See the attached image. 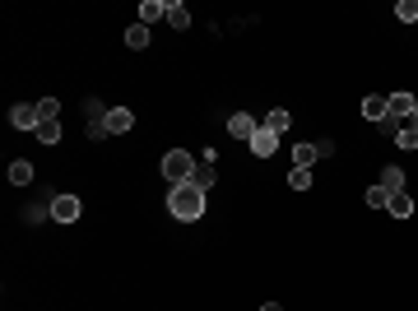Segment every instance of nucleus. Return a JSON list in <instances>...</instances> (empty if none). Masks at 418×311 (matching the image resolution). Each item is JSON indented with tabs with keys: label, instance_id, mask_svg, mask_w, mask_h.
I'll return each instance as SVG.
<instances>
[{
	"label": "nucleus",
	"instance_id": "nucleus-7",
	"mask_svg": "<svg viewBox=\"0 0 418 311\" xmlns=\"http://www.w3.org/2000/svg\"><path fill=\"white\" fill-rule=\"evenodd\" d=\"M256 130H261V126H256V116H246V111H232V121H228V135H232V140H246V145H251Z\"/></svg>",
	"mask_w": 418,
	"mask_h": 311
},
{
	"label": "nucleus",
	"instance_id": "nucleus-15",
	"mask_svg": "<svg viewBox=\"0 0 418 311\" xmlns=\"http://www.w3.org/2000/svg\"><path fill=\"white\" fill-rule=\"evenodd\" d=\"M167 19V0H144L140 5V23H158Z\"/></svg>",
	"mask_w": 418,
	"mask_h": 311
},
{
	"label": "nucleus",
	"instance_id": "nucleus-6",
	"mask_svg": "<svg viewBox=\"0 0 418 311\" xmlns=\"http://www.w3.org/2000/svg\"><path fill=\"white\" fill-rule=\"evenodd\" d=\"M275 149H279V135L270 130V126H261V130L251 135V154L256 158H275Z\"/></svg>",
	"mask_w": 418,
	"mask_h": 311
},
{
	"label": "nucleus",
	"instance_id": "nucleus-3",
	"mask_svg": "<svg viewBox=\"0 0 418 311\" xmlns=\"http://www.w3.org/2000/svg\"><path fill=\"white\" fill-rule=\"evenodd\" d=\"M79 214H84V200H79V195H70V190H61V195L52 200V219H56V223H75Z\"/></svg>",
	"mask_w": 418,
	"mask_h": 311
},
{
	"label": "nucleus",
	"instance_id": "nucleus-23",
	"mask_svg": "<svg viewBox=\"0 0 418 311\" xmlns=\"http://www.w3.org/2000/svg\"><path fill=\"white\" fill-rule=\"evenodd\" d=\"M395 145H400V149H418V130H414V126H400Z\"/></svg>",
	"mask_w": 418,
	"mask_h": 311
},
{
	"label": "nucleus",
	"instance_id": "nucleus-5",
	"mask_svg": "<svg viewBox=\"0 0 418 311\" xmlns=\"http://www.w3.org/2000/svg\"><path fill=\"white\" fill-rule=\"evenodd\" d=\"M386 111H390L395 121H409V116L418 111V98H414V93H405V89H400V93H390V98H386Z\"/></svg>",
	"mask_w": 418,
	"mask_h": 311
},
{
	"label": "nucleus",
	"instance_id": "nucleus-26",
	"mask_svg": "<svg viewBox=\"0 0 418 311\" xmlns=\"http://www.w3.org/2000/svg\"><path fill=\"white\" fill-rule=\"evenodd\" d=\"M405 126H414V130H418V111H414V116H409V121H405Z\"/></svg>",
	"mask_w": 418,
	"mask_h": 311
},
{
	"label": "nucleus",
	"instance_id": "nucleus-8",
	"mask_svg": "<svg viewBox=\"0 0 418 311\" xmlns=\"http://www.w3.org/2000/svg\"><path fill=\"white\" fill-rule=\"evenodd\" d=\"M102 126H107V135H126V130L135 126V111H131V107H112Z\"/></svg>",
	"mask_w": 418,
	"mask_h": 311
},
{
	"label": "nucleus",
	"instance_id": "nucleus-10",
	"mask_svg": "<svg viewBox=\"0 0 418 311\" xmlns=\"http://www.w3.org/2000/svg\"><path fill=\"white\" fill-rule=\"evenodd\" d=\"M414 195H409V190H400V195H390V205H386V214H390V219H414Z\"/></svg>",
	"mask_w": 418,
	"mask_h": 311
},
{
	"label": "nucleus",
	"instance_id": "nucleus-9",
	"mask_svg": "<svg viewBox=\"0 0 418 311\" xmlns=\"http://www.w3.org/2000/svg\"><path fill=\"white\" fill-rule=\"evenodd\" d=\"M376 186L386 190V195H400V190H405V167H381V181H376Z\"/></svg>",
	"mask_w": 418,
	"mask_h": 311
},
{
	"label": "nucleus",
	"instance_id": "nucleus-18",
	"mask_svg": "<svg viewBox=\"0 0 418 311\" xmlns=\"http://www.w3.org/2000/svg\"><path fill=\"white\" fill-rule=\"evenodd\" d=\"M288 186L293 190H311V167H293V172H288Z\"/></svg>",
	"mask_w": 418,
	"mask_h": 311
},
{
	"label": "nucleus",
	"instance_id": "nucleus-13",
	"mask_svg": "<svg viewBox=\"0 0 418 311\" xmlns=\"http://www.w3.org/2000/svg\"><path fill=\"white\" fill-rule=\"evenodd\" d=\"M363 116H367V121H386V116H390L381 93H367V98H363Z\"/></svg>",
	"mask_w": 418,
	"mask_h": 311
},
{
	"label": "nucleus",
	"instance_id": "nucleus-2",
	"mask_svg": "<svg viewBox=\"0 0 418 311\" xmlns=\"http://www.w3.org/2000/svg\"><path fill=\"white\" fill-rule=\"evenodd\" d=\"M158 167H163V177L172 181V186H181V181H191V172H196V158H191L186 149H167Z\"/></svg>",
	"mask_w": 418,
	"mask_h": 311
},
{
	"label": "nucleus",
	"instance_id": "nucleus-11",
	"mask_svg": "<svg viewBox=\"0 0 418 311\" xmlns=\"http://www.w3.org/2000/svg\"><path fill=\"white\" fill-rule=\"evenodd\" d=\"M10 186H33V163L28 158H10Z\"/></svg>",
	"mask_w": 418,
	"mask_h": 311
},
{
	"label": "nucleus",
	"instance_id": "nucleus-14",
	"mask_svg": "<svg viewBox=\"0 0 418 311\" xmlns=\"http://www.w3.org/2000/svg\"><path fill=\"white\" fill-rule=\"evenodd\" d=\"M126 47H131V51H144V47H149V23H131V28H126Z\"/></svg>",
	"mask_w": 418,
	"mask_h": 311
},
{
	"label": "nucleus",
	"instance_id": "nucleus-19",
	"mask_svg": "<svg viewBox=\"0 0 418 311\" xmlns=\"http://www.w3.org/2000/svg\"><path fill=\"white\" fill-rule=\"evenodd\" d=\"M265 126H270V130H275V135H284L288 126H293V116H288L284 107H275V111H270V121H265Z\"/></svg>",
	"mask_w": 418,
	"mask_h": 311
},
{
	"label": "nucleus",
	"instance_id": "nucleus-4",
	"mask_svg": "<svg viewBox=\"0 0 418 311\" xmlns=\"http://www.w3.org/2000/svg\"><path fill=\"white\" fill-rule=\"evenodd\" d=\"M10 126L14 130H33L42 126V116H37V102H19V107H10Z\"/></svg>",
	"mask_w": 418,
	"mask_h": 311
},
{
	"label": "nucleus",
	"instance_id": "nucleus-1",
	"mask_svg": "<svg viewBox=\"0 0 418 311\" xmlns=\"http://www.w3.org/2000/svg\"><path fill=\"white\" fill-rule=\"evenodd\" d=\"M167 209H172V219L196 223L200 214H205V190H196L191 181H181V186H172V190H167Z\"/></svg>",
	"mask_w": 418,
	"mask_h": 311
},
{
	"label": "nucleus",
	"instance_id": "nucleus-25",
	"mask_svg": "<svg viewBox=\"0 0 418 311\" xmlns=\"http://www.w3.org/2000/svg\"><path fill=\"white\" fill-rule=\"evenodd\" d=\"M261 311H284V307H279V302H265V307Z\"/></svg>",
	"mask_w": 418,
	"mask_h": 311
},
{
	"label": "nucleus",
	"instance_id": "nucleus-16",
	"mask_svg": "<svg viewBox=\"0 0 418 311\" xmlns=\"http://www.w3.org/2000/svg\"><path fill=\"white\" fill-rule=\"evenodd\" d=\"M167 23H172V28H191V10L181 0H167Z\"/></svg>",
	"mask_w": 418,
	"mask_h": 311
},
{
	"label": "nucleus",
	"instance_id": "nucleus-22",
	"mask_svg": "<svg viewBox=\"0 0 418 311\" xmlns=\"http://www.w3.org/2000/svg\"><path fill=\"white\" fill-rule=\"evenodd\" d=\"M37 140H42V145H56V140H61V126H56V121H42V126H37Z\"/></svg>",
	"mask_w": 418,
	"mask_h": 311
},
{
	"label": "nucleus",
	"instance_id": "nucleus-21",
	"mask_svg": "<svg viewBox=\"0 0 418 311\" xmlns=\"http://www.w3.org/2000/svg\"><path fill=\"white\" fill-rule=\"evenodd\" d=\"M37 116H42V121H56V116H61V102H56V98H42V102H37Z\"/></svg>",
	"mask_w": 418,
	"mask_h": 311
},
{
	"label": "nucleus",
	"instance_id": "nucleus-20",
	"mask_svg": "<svg viewBox=\"0 0 418 311\" xmlns=\"http://www.w3.org/2000/svg\"><path fill=\"white\" fill-rule=\"evenodd\" d=\"M395 19L400 23H418V0H400V5H395Z\"/></svg>",
	"mask_w": 418,
	"mask_h": 311
},
{
	"label": "nucleus",
	"instance_id": "nucleus-17",
	"mask_svg": "<svg viewBox=\"0 0 418 311\" xmlns=\"http://www.w3.org/2000/svg\"><path fill=\"white\" fill-rule=\"evenodd\" d=\"M316 158H321L316 145H293V163H297V167H311Z\"/></svg>",
	"mask_w": 418,
	"mask_h": 311
},
{
	"label": "nucleus",
	"instance_id": "nucleus-24",
	"mask_svg": "<svg viewBox=\"0 0 418 311\" xmlns=\"http://www.w3.org/2000/svg\"><path fill=\"white\" fill-rule=\"evenodd\" d=\"M367 205H372V209H386V205H390V195H386L381 186H372V190H367Z\"/></svg>",
	"mask_w": 418,
	"mask_h": 311
},
{
	"label": "nucleus",
	"instance_id": "nucleus-12",
	"mask_svg": "<svg viewBox=\"0 0 418 311\" xmlns=\"http://www.w3.org/2000/svg\"><path fill=\"white\" fill-rule=\"evenodd\" d=\"M214 181H219V172H214L209 163H196V172H191V186H196V190H205V195H209V190H214Z\"/></svg>",
	"mask_w": 418,
	"mask_h": 311
}]
</instances>
